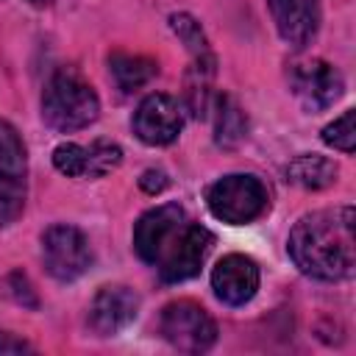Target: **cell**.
I'll list each match as a JSON object with an SVG mask.
<instances>
[{"instance_id":"cell-19","label":"cell","mask_w":356,"mask_h":356,"mask_svg":"<svg viewBox=\"0 0 356 356\" xmlns=\"http://www.w3.org/2000/svg\"><path fill=\"white\" fill-rule=\"evenodd\" d=\"M323 142L334 150H342V153H353L356 147V111H345L339 120H334L331 125L323 128Z\"/></svg>"},{"instance_id":"cell-9","label":"cell","mask_w":356,"mask_h":356,"mask_svg":"<svg viewBox=\"0 0 356 356\" xmlns=\"http://www.w3.org/2000/svg\"><path fill=\"white\" fill-rule=\"evenodd\" d=\"M131 125L136 139H142L145 145H170L184 128V106L167 92H153L136 106Z\"/></svg>"},{"instance_id":"cell-7","label":"cell","mask_w":356,"mask_h":356,"mask_svg":"<svg viewBox=\"0 0 356 356\" xmlns=\"http://www.w3.org/2000/svg\"><path fill=\"white\" fill-rule=\"evenodd\" d=\"M42 259L53 278L58 281H75L83 275L92 264V248L83 231L75 225H50L42 234Z\"/></svg>"},{"instance_id":"cell-1","label":"cell","mask_w":356,"mask_h":356,"mask_svg":"<svg viewBox=\"0 0 356 356\" xmlns=\"http://www.w3.org/2000/svg\"><path fill=\"white\" fill-rule=\"evenodd\" d=\"M286 250L295 267L320 281H342L353 275L356 242H353V209H323L300 217L289 231Z\"/></svg>"},{"instance_id":"cell-14","label":"cell","mask_w":356,"mask_h":356,"mask_svg":"<svg viewBox=\"0 0 356 356\" xmlns=\"http://www.w3.org/2000/svg\"><path fill=\"white\" fill-rule=\"evenodd\" d=\"M211 242H214L211 231L203 228L200 222H192L189 231H186V236H184L181 245L175 248V253L159 267L161 281L178 284V281H186V278L197 275V273H200V264H203V259H206V253H209V248H211Z\"/></svg>"},{"instance_id":"cell-8","label":"cell","mask_w":356,"mask_h":356,"mask_svg":"<svg viewBox=\"0 0 356 356\" xmlns=\"http://www.w3.org/2000/svg\"><path fill=\"white\" fill-rule=\"evenodd\" d=\"M289 89L306 111H323L342 97V75L334 64L323 58H309L292 64L289 70Z\"/></svg>"},{"instance_id":"cell-20","label":"cell","mask_w":356,"mask_h":356,"mask_svg":"<svg viewBox=\"0 0 356 356\" xmlns=\"http://www.w3.org/2000/svg\"><path fill=\"white\" fill-rule=\"evenodd\" d=\"M139 184H142V189H145V192L156 195V192H161V189L167 186V175H164L161 170H145V172H142V178H139Z\"/></svg>"},{"instance_id":"cell-6","label":"cell","mask_w":356,"mask_h":356,"mask_svg":"<svg viewBox=\"0 0 356 356\" xmlns=\"http://www.w3.org/2000/svg\"><path fill=\"white\" fill-rule=\"evenodd\" d=\"M159 328H161V337L172 348L186 350V353H203L217 339L214 320L195 300H172V303H167L164 312H161Z\"/></svg>"},{"instance_id":"cell-3","label":"cell","mask_w":356,"mask_h":356,"mask_svg":"<svg viewBox=\"0 0 356 356\" xmlns=\"http://www.w3.org/2000/svg\"><path fill=\"white\" fill-rule=\"evenodd\" d=\"M206 203L217 220L228 225H245L267 211L270 195H267V186L256 175L234 172V175H222L220 181L209 186Z\"/></svg>"},{"instance_id":"cell-16","label":"cell","mask_w":356,"mask_h":356,"mask_svg":"<svg viewBox=\"0 0 356 356\" xmlns=\"http://www.w3.org/2000/svg\"><path fill=\"white\" fill-rule=\"evenodd\" d=\"M108 72L122 92H134V89H139L156 78L159 64L147 56H134V53L117 50L108 56Z\"/></svg>"},{"instance_id":"cell-15","label":"cell","mask_w":356,"mask_h":356,"mask_svg":"<svg viewBox=\"0 0 356 356\" xmlns=\"http://www.w3.org/2000/svg\"><path fill=\"white\" fill-rule=\"evenodd\" d=\"M170 25L178 33V39L186 44V50L192 53V78L209 81L214 75L217 58H214V53L209 47V39H206L200 22L195 17H189V14H172L170 17Z\"/></svg>"},{"instance_id":"cell-10","label":"cell","mask_w":356,"mask_h":356,"mask_svg":"<svg viewBox=\"0 0 356 356\" xmlns=\"http://www.w3.org/2000/svg\"><path fill=\"white\" fill-rule=\"evenodd\" d=\"M122 161L120 145L108 139H95L92 145H75V142H61L53 150V164L58 172L70 178H103L114 172Z\"/></svg>"},{"instance_id":"cell-13","label":"cell","mask_w":356,"mask_h":356,"mask_svg":"<svg viewBox=\"0 0 356 356\" xmlns=\"http://www.w3.org/2000/svg\"><path fill=\"white\" fill-rule=\"evenodd\" d=\"M273 22L281 39L292 47H303L320 28V0H267Z\"/></svg>"},{"instance_id":"cell-4","label":"cell","mask_w":356,"mask_h":356,"mask_svg":"<svg viewBox=\"0 0 356 356\" xmlns=\"http://www.w3.org/2000/svg\"><path fill=\"white\" fill-rule=\"evenodd\" d=\"M189 225H192V220L178 203H164V206L145 211L134 228L136 256L159 270L172 256V250L189 231Z\"/></svg>"},{"instance_id":"cell-21","label":"cell","mask_w":356,"mask_h":356,"mask_svg":"<svg viewBox=\"0 0 356 356\" xmlns=\"http://www.w3.org/2000/svg\"><path fill=\"white\" fill-rule=\"evenodd\" d=\"M28 350H31V345H28V342L17 339L14 334L0 331V356H8V353H28Z\"/></svg>"},{"instance_id":"cell-17","label":"cell","mask_w":356,"mask_h":356,"mask_svg":"<svg viewBox=\"0 0 356 356\" xmlns=\"http://www.w3.org/2000/svg\"><path fill=\"white\" fill-rule=\"evenodd\" d=\"M337 164L325 156H298L289 167H286V181L303 186V189H325L337 181Z\"/></svg>"},{"instance_id":"cell-2","label":"cell","mask_w":356,"mask_h":356,"mask_svg":"<svg viewBox=\"0 0 356 356\" xmlns=\"http://www.w3.org/2000/svg\"><path fill=\"white\" fill-rule=\"evenodd\" d=\"M100 114L97 92L72 67H61L50 75L42 95V117L56 131H81Z\"/></svg>"},{"instance_id":"cell-22","label":"cell","mask_w":356,"mask_h":356,"mask_svg":"<svg viewBox=\"0 0 356 356\" xmlns=\"http://www.w3.org/2000/svg\"><path fill=\"white\" fill-rule=\"evenodd\" d=\"M33 3H50V0H33Z\"/></svg>"},{"instance_id":"cell-11","label":"cell","mask_w":356,"mask_h":356,"mask_svg":"<svg viewBox=\"0 0 356 356\" xmlns=\"http://www.w3.org/2000/svg\"><path fill=\"white\" fill-rule=\"evenodd\" d=\"M211 289L225 306H245L259 289V267L250 256H222L211 270Z\"/></svg>"},{"instance_id":"cell-12","label":"cell","mask_w":356,"mask_h":356,"mask_svg":"<svg viewBox=\"0 0 356 356\" xmlns=\"http://www.w3.org/2000/svg\"><path fill=\"white\" fill-rule=\"evenodd\" d=\"M139 312V295L122 284H114V286H103L92 306H89V325L103 334V337H111L117 331H122L128 323H134Z\"/></svg>"},{"instance_id":"cell-5","label":"cell","mask_w":356,"mask_h":356,"mask_svg":"<svg viewBox=\"0 0 356 356\" xmlns=\"http://www.w3.org/2000/svg\"><path fill=\"white\" fill-rule=\"evenodd\" d=\"M28 192V161H25V145L14 125L0 120V228L11 225L22 206Z\"/></svg>"},{"instance_id":"cell-18","label":"cell","mask_w":356,"mask_h":356,"mask_svg":"<svg viewBox=\"0 0 356 356\" xmlns=\"http://www.w3.org/2000/svg\"><path fill=\"white\" fill-rule=\"evenodd\" d=\"M245 114L242 108L231 100V97H220V108H217V145L220 147H236L245 139Z\"/></svg>"}]
</instances>
